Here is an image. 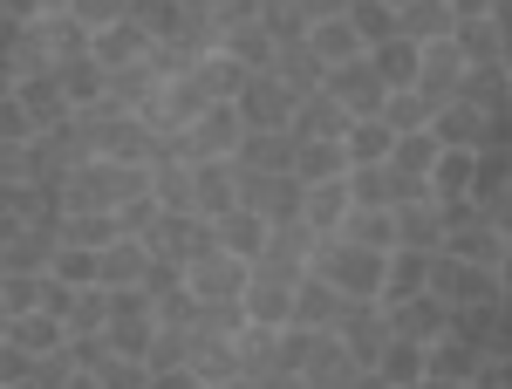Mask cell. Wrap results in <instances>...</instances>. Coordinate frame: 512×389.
Instances as JSON below:
<instances>
[{
    "instance_id": "obj_1",
    "label": "cell",
    "mask_w": 512,
    "mask_h": 389,
    "mask_svg": "<svg viewBox=\"0 0 512 389\" xmlns=\"http://www.w3.org/2000/svg\"><path fill=\"white\" fill-rule=\"evenodd\" d=\"M308 273H321L342 301H376L383 294V273H390V253H369L355 239H315Z\"/></svg>"
},
{
    "instance_id": "obj_2",
    "label": "cell",
    "mask_w": 512,
    "mask_h": 389,
    "mask_svg": "<svg viewBox=\"0 0 512 389\" xmlns=\"http://www.w3.org/2000/svg\"><path fill=\"white\" fill-rule=\"evenodd\" d=\"M233 110H239V123H246V130H294L301 96H294L274 69H253V76H246V89L233 96Z\"/></svg>"
},
{
    "instance_id": "obj_3",
    "label": "cell",
    "mask_w": 512,
    "mask_h": 389,
    "mask_svg": "<svg viewBox=\"0 0 512 389\" xmlns=\"http://www.w3.org/2000/svg\"><path fill=\"white\" fill-rule=\"evenodd\" d=\"M321 89H328V96H335L349 117H383V96H390V89H383V76L369 69V55H355V62H335V69L321 76Z\"/></svg>"
},
{
    "instance_id": "obj_4",
    "label": "cell",
    "mask_w": 512,
    "mask_h": 389,
    "mask_svg": "<svg viewBox=\"0 0 512 389\" xmlns=\"http://www.w3.org/2000/svg\"><path fill=\"white\" fill-rule=\"evenodd\" d=\"M239 308H246V321H253V328H287V321H294V273L253 267L246 294H239Z\"/></svg>"
},
{
    "instance_id": "obj_5",
    "label": "cell",
    "mask_w": 512,
    "mask_h": 389,
    "mask_svg": "<svg viewBox=\"0 0 512 389\" xmlns=\"http://www.w3.org/2000/svg\"><path fill=\"white\" fill-rule=\"evenodd\" d=\"M14 96H21V110L35 117V130H69L76 110H69V96H62V76L55 69H28V76H14Z\"/></svg>"
},
{
    "instance_id": "obj_6",
    "label": "cell",
    "mask_w": 512,
    "mask_h": 389,
    "mask_svg": "<svg viewBox=\"0 0 512 389\" xmlns=\"http://www.w3.org/2000/svg\"><path fill=\"white\" fill-rule=\"evenodd\" d=\"M246 280H253V267H246V260H233V253H212V260L185 267V287H192L198 301H212V308L239 301V294H246Z\"/></svg>"
},
{
    "instance_id": "obj_7",
    "label": "cell",
    "mask_w": 512,
    "mask_h": 389,
    "mask_svg": "<svg viewBox=\"0 0 512 389\" xmlns=\"http://www.w3.org/2000/svg\"><path fill=\"white\" fill-rule=\"evenodd\" d=\"M369 376H376L383 389H410V383H424V376H431V342L390 335V342H383V355L369 362Z\"/></svg>"
},
{
    "instance_id": "obj_8",
    "label": "cell",
    "mask_w": 512,
    "mask_h": 389,
    "mask_svg": "<svg viewBox=\"0 0 512 389\" xmlns=\"http://www.w3.org/2000/svg\"><path fill=\"white\" fill-rule=\"evenodd\" d=\"M383 321H390V335H410V342H437V335H451V301H437L431 287H424L417 301H396V308H383Z\"/></svg>"
},
{
    "instance_id": "obj_9",
    "label": "cell",
    "mask_w": 512,
    "mask_h": 389,
    "mask_svg": "<svg viewBox=\"0 0 512 389\" xmlns=\"http://www.w3.org/2000/svg\"><path fill=\"white\" fill-rule=\"evenodd\" d=\"M89 55H96L110 76H123V69H137V62H151V35H144V21L130 14V21H117V28L89 35Z\"/></svg>"
},
{
    "instance_id": "obj_10",
    "label": "cell",
    "mask_w": 512,
    "mask_h": 389,
    "mask_svg": "<svg viewBox=\"0 0 512 389\" xmlns=\"http://www.w3.org/2000/svg\"><path fill=\"white\" fill-rule=\"evenodd\" d=\"M185 137H192L198 157H233L239 144H246V123H239L233 103H205V117H198ZM198 157H192V164H198Z\"/></svg>"
},
{
    "instance_id": "obj_11",
    "label": "cell",
    "mask_w": 512,
    "mask_h": 389,
    "mask_svg": "<svg viewBox=\"0 0 512 389\" xmlns=\"http://www.w3.org/2000/svg\"><path fill=\"white\" fill-rule=\"evenodd\" d=\"M342 308H349V301H342L321 273H301V280H294V321H287V328H315V335L321 328H342Z\"/></svg>"
},
{
    "instance_id": "obj_12",
    "label": "cell",
    "mask_w": 512,
    "mask_h": 389,
    "mask_svg": "<svg viewBox=\"0 0 512 389\" xmlns=\"http://www.w3.org/2000/svg\"><path fill=\"white\" fill-rule=\"evenodd\" d=\"M424 287H431V253H424V246H396V253H390V273H383V294H376V308L417 301Z\"/></svg>"
},
{
    "instance_id": "obj_13",
    "label": "cell",
    "mask_w": 512,
    "mask_h": 389,
    "mask_svg": "<svg viewBox=\"0 0 512 389\" xmlns=\"http://www.w3.org/2000/svg\"><path fill=\"white\" fill-rule=\"evenodd\" d=\"M335 239H355L369 253H396L403 233H396V205H349V219L335 226Z\"/></svg>"
},
{
    "instance_id": "obj_14",
    "label": "cell",
    "mask_w": 512,
    "mask_h": 389,
    "mask_svg": "<svg viewBox=\"0 0 512 389\" xmlns=\"http://www.w3.org/2000/svg\"><path fill=\"white\" fill-rule=\"evenodd\" d=\"M506 226L499 219H478V226H465V233H451L437 253H451V260H465V267H492L499 273V260H506Z\"/></svg>"
},
{
    "instance_id": "obj_15",
    "label": "cell",
    "mask_w": 512,
    "mask_h": 389,
    "mask_svg": "<svg viewBox=\"0 0 512 389\" xmlns=\"http://www.w3.org/2000/svg\"><path fill=\"white\" fill-rule=\"evenodd\" d=\"M349 219V171L342 178H321V185H308V198H301V226L315 239H335V226Z\"/></svg>"
},
{
    "instance_id": "obj_16",
    "label": "cell",
    "mask_w": 512,
    "mask_h": 389,
    "mask_svg": "<svg viewBox=\"0 0 512 389\" xmlns=\"http://www.w3.org/2000/svg\"><path fill=\"white\" fill-rule=\"evenodd\" d=\"M458 82H465V55H458L451 41H431V48H424V76H417L424 103H431V117L458 96Z\"/></svg>"
},
{
    "instance_id": "obj_17",
    "label": "cell",
    "mask_w": 512,
    "mask_h": 389,
    "mask_svg": "<svg viewBox=\"0 0 512 389\" xmlns=\"http://www.w3.org/2000/svg\"><path fill=\"white\" fill-rule=\"evenodd\" d=\"M369 69L383 76V89H417V76H424V48L410 35H390L369 48Z\"/></svg>"
},
{
    "instance_id": "obj_18",
    "label": "cell",
    "mask_w": 512,
    "mask_h": 389,
    "mask_svg": "<svg viewBox=\"0 0 512 389\" xmlns=\"http://www.w3.org/2000/svg\"><path fill=\"white\" fill-rule=\"evenodd\" d=\"M451 48L465 55V69H492V62H506V35H499V21H492V14L451 21Z\"/></svg>"
},
{
    "instance_id": "obj_19",
    "label": "cell",
    "mask_w": 512,
    "mask_h": 389,
    "mask_svg": "<svg viewBox=\"0 0 512 389\" xmlns=\"http://www.w3.org/2000/svg\"><path fill=\"white\" fill-rule=\"evenodd\" d=\"M212 226H219V246H226L233 260H246V267L267 253V233H274V226H267L253 205H233V212H226V219H212Z\"/></svg>"
},
{
    "instance_id": "obj_20",
    "label": "cell",
    "mask_w": 512,
    "mask_h": 389,
    "mask_svg": "<svg viewBox=\"0 0 512 389\" xmlns=\"http://www.w3.org/2000/svg\"><path fill=\"white\" fill-rule=\"evenodd\" d=\"M294 130H246V144L233 151L239 171H294Z\"/></svg>"
},
{
    "instance_id": "obj_21",
    "label": "cell",
    "mask_w": 512,
    "mask_h": 389,
    "mask_svg": "<svg viewBox=\"0 0 512 389\" xmlns=\"http://www.w3.org/2000/svg\"><path fill=\"white\" fill-rule=\"evenodd\" d=\"M55 76H62V96H69V110H96V103L110 96V69H103L96 55H76V62H55Z\"/></svg>"
},
{
    "instance_id": "obj_22",
    "label": "cell",
    "mask_w": 512,
    "mask_h": 389,
    "mask_svg": "<svg viewBox=\"0 0 512 389\" xmlns=\"http://www.w3.org/2000/svg\"><path fill=\"white\" fill-rule=\"evenodd\" d=\"M301 41H308V55H315L321 69H335V62H355V55H362L349 14H335V21H308V28H301Z\"/></svg>"
},
{
    "instance_id": "obj_23",
    "label": "cell",
    "mask_w": 512,
    "mask_h": 389,
    "mask_svg": "<svg viewBox=\"0 0 512 389\" xmlns=\"http://www.w3.org/2000/svg\"><path fill=\"white\" fill-rule=\"evenodd\" d=\"M478 369H485V349L458 342V335H437L431 342V376H424V383H478Z\"/></svg>"
},
{
    "instance_id": "obj_24",
    "label": "cell",
    "mask_w": 512,
    "mask_h": 389,
    "mask_svg": "<svg viewBox=\"0 0 512 389\" xmlns=\"http://www.w3.org/2000/svg\"><path fill=\"white\" fill-rule=\"evenodd\" d=\"M506 192H512V151H478V164H472V205L492 219V212L506 205Z\"/></svg>"
},
{
    "instance_id": "obj_25",
    "label": "cell",
    "mask_w": 512,
    "mask_h": 389,
    "mask_svg": "<svg viewBox=\"0 0 512 389\" xmlns=\"http://www.w3.org/2000/svg\"><path fill=\"white\" fill-rule=\"evenodd\" d=\"M349 110L328 96V89H315V96H301V110H294V137H328V144H342V130H349Z\"/></svg>"
},
{
    "instance_id": "obj_26",
    "label": "cell",
    "mask_w": 512,
    "mask_h": 389,
    "mask_svg": "<svg viewBox=\"0 0 512 389\" xmlns=\"http://www.w3.org/2000/svg\"><path fill=\"white\" fill-rule=\"evenodd\" d=\"M396 35H410L417 48L451 41V7H444V0H403V7H396Z\"/></svg>"
},
{
    "instance_id": "obj_27",
    "label": "cell",
    "mask_w": 512,
    "mask_h": 389,
    "mask_svg": "<svg viewBox=\"0 0 512 389\" xmlns=\"http://www.w3.org/2000/svg\"><path fill=\"white\" fill-rule=\"evenodd\" d=\"M342 151H349V171H355V164H390L396 130L383 117H355L349 130H342Z\"/></svg>"
},
{
    "instance_id": "obj_28",
    "label": "cell",
    "mask_w": 512,
    "mask_h": 389,
    "mask_svg": "<svg viewBox=\"0 0 512 389\" xmlns=\"http://www.w3.org/2000/svg\"><path fill=\"white\" fill-rule=\"evenodd\" d=\"M192 76H198V89H205L212 103H233L239 89H246V76H253V69H239L226 48H205V55L192 62Z\"/></svg>"
},
{
    "instance_id": "obj_29",
    "label": "cell",
    "mask_w": 512,
    "mask_h": 389,
    "mask_svg": "<svg viewBox=\"0 0 512 389\" xmlns=\"http://www.w3.org/2000/svg\"><path fill=\"white\" fill-rule=\"evenodd\" d=\"M55 239L96 246V253H103V246H117V239H130V233L117 226V212H62V219H55Z\"/></svg>"
},
{
    "instance_id": "obj_30",
    "label": "cell",
    "mask_w": 512,
    "mask_h": 389,
    "mask_svg": "<svg viewBox=\"0 0 512 389\" xmlns=\"http://www.w3.org/2000/svg\"><path fill=\"white\" fill-rule=\"evenodd\" d=\"M342 171H349V151H342V144H328V137H301V144H294V178H301V185L342 178Z\"/></svg>"
},
{
    "instance_id": "obj_31",
    "label": "cell",
    "mask_w": 512,
    "mask_h": 389,
    "mask_svg": "<svg viewBox=\"0 0 512 389\" xmlns=\"http://www.w3.org/2000/svg\"><path fill=\"white\" fill-rule=\"evenodd\" d=\"M431 137L437 144H458V151H478V137H485V117H478L465 96H451L444 110L431 117Z\"/></svg>"
},
{
    "instance_id": "obj_32",
    "label": "cell",
    "mask_w": 512,
    "mask_h": 389,
    "mask_svg": "<svg viewBox=\"0 0 512 389\" xmlns=\"http://www.w3.org/2000/svg\"><path fill=\"white\" fill-rule=\"evenodd\" d=\"M472 164H478V151H458V144L437 151V164H431V198L437 205H444V198H472Z\"/></svg>"
},
{
    "instance_id": "obj_33",
    "label": "cell",
    "mask_w": 512,
    "mask_h": 389,
    "mask_svg": "<svg viewBox=\"0 0 512 389\" xmlns=\"http://www.w3.org/2000/svg\"><path fill=\"white\" fill-rule=\"evenodd\" d=\"M7 342H21L28 355H55V349H69V321L62 314H48V308H35V314H21L14 321V335Z\"/></svg>"
},
{
    "instance_id": "obj_34",
    "label": "cell",
    "mask_w": 512,
    "mask_h": 389,
    "mask_svg": "<svg viewBox=\"0 0 512 389\" xmlns=\"http://www.w3.org/2000/svg\"><path fill=\"white\" fill-rule=\"evenodd\" d=\"M219 48L233 55L239 69H274V55H280V41H274V28H267V21H246V28H233Z\"/></svg>"
},
{
    "instance_id": "obj_35",
    "label": "cell",
    "mask_w": 512,
    "mask_h": 389,
    "mask_svg": "<svg viewBox=\"0 0 512 389\" xmlns=\"http://www.w3.org/2000/svg\"><path fill=\"white\" fill-rule=\"evenodd\" d=\"M35 28H41V41H48V62H76V55H89V28H82L76 14H41Z\"/></svg>"
},
{
    "instance_id": "obj_36",
    "label": "cell",
    "mask_w": 512,
    "mask_h": 389,
    "mask_svg": "<svg viewBox=\"0 0 512 389\" xmlns=\"http://www.w3.org/2000/svg\"><path fill=\"white\" fill-rule=\"evenodd\" d=\"M151 267V246L144 239H117V246H103V287H137Z\"/></svg>"
},
{
    "instance_id": "obj_37",
    "label": "cell",
    "mask_w": 512,
    "mask_h": 389,
    "mask_svg": "<svg viewBox=\"0 0 512 389\" xmlns=\"http://www.w3.org/2000/svg\"><path fill=\"white\" fill-rule=\"evenodd\" d=\"M48 273L55 280H69V287H103V253L96 246H55V260H48Z\"/></svg>"
},
{
    "instance_id": "obj_38",
    "label": "cell",
    "mask_w": 512,
    "mask_h": 389,
    "mask_svg": "<svg viewBox=\"0 0 512 389\" xmlns=\"http://www.w3.org/2000/svg\"><path fill=\"white\" fill-rule=\"evenodd\" d=\"M349 28H355V41H362V55H369L376 41L396 35V7L390 0H349Z\"/></svg>"
},
{
    "instance_id": "obj_39",
    "label": "cell",
    "mask_w": 512,
    "mask_h": 389,
    "mask_svg": "<svg viewBox=\"0 0 512 389\" xmlns=\"http://www.w3.org/2000/svg\"><path fill=\"white\" fill-rule=\"evenodd\" d=\"M383 123H390L396 137L431 130V103H424V89H390V96H383Z\"/></svg>"
},
{
    "instance_id": "obj_40",
    "label": "cell",
    "mask_w": 512,
    "mask_h": 389,
    "mask_svg": "<svg viewBox=\"0 0 512 389\" xmlns=\"http://www.w3.org/2000/svg\"><path fill=\"white\" fill-rule=\"evenodd\" d=\"M151 198H158L164 212H198L192 205V164L178 171V164H151Z\"/></svg>"
},
{
    "instance_id": "obj_41",
    "label": "cell",
    "mask_w": 512,
    "mask_h": 389,
    "mask_svg": "<svg viewBox=\"0 0 512 389\" xmlns=\"http://www.w3.org/2000/svg\"><path fill=\"white\" fill-rule=\"evenodd\" d=\"M103 321H110V287H82L69 308V335H103Z\"/></svg>"
},
{
    "instance_id": "obj_42",
    "label": "cell",
    "mask_w": 512,
    "mask_h": 389,
    "mask_svg": "<svg viewBox=\"0 0 512 389\" xmlns=\"http://www.w3.org/2000/svg\"><path fill=\"white\" fill-rule=\"evenodd\" d=\"M69 14H76L89 35H103V28H117V21L137 14V0H69Z\"/></svg>"
},
{
    "instance_id": "obj_43",
    "label": "cell",
    "mask_w": 512,
    "mask_h": 389,
    "mask_svg": "<svg viewBox=\"0 0 512 389\" xmlns=\"http://www.w3.org/2000/svg\"><path fill=\"white\" fill-rule=\"evenodd\" d=\"M349 205H396L390 198V171H383V164H355L349 171Z\"/></svg>"
},
{
    "instance_id": "obj_44",
    "label": "cell",
    "mask_w": 512,
    "mask_h": 389,
    "mask_svg": "<svg viewBox=\"0 0 512 389\" xmlns=\"http://www.w3.org/2000/svg\"><path fill=\"white\" fill-rule=\"evenodd\" d=\"M0 301L14 308V321L35 314L41 308V273H0Z\"/></svg>"
},
{
    "instance_id": "obj_45",
    "label": "cell",
    "mask_w": 512,
    "mask_h": 389,
    "mask_svg": "<svg viewBox=\"0 0 512 389\" xmlns=\"http://www.w3.org/2000/svg\"><path fill=\"white\" fill-rule=\"evenodd\" d=\"M137 287H144L151 301H171V294L185 287V267H178V260H164V253H151V267H144V280H137Z\"/></svg>"
},
{
    "instance_id": "obj_46",
    "label": "cell",
    "mask_w": 512,
    "mask_h": 389,
    "mask_svg": "<svg viewBox=\"0 0 512 389\" xmlns=\"http://www.w3.org/2000/svg\"><path fill=\"white\" fill-rule=\"evenodd\" d=\"M35 137H41L35 117H28V110H21V96L7 89V96H0V144H35Z\"/></svg>"
},
{
    "instance_id": "obj_47",
    "label": "cell",
    "mask_w": 512,
    "mask_h": 389,
    "mask_svg": "<svg viewBox=\"0 0 512 389\" xmlns=\"http://www.w3.org/2000/svg\"><path fill=\"white\" fill-rule=\"evenodd\" d=\"M35 362H41V355H28L21 342H0V389L35 383Z\"/></svg>"
},
{
    "instance_id": "obj_48",
    "label": "cell",
    "mask_w": 512,
    "mask_h": 389,
    "mask_svg": "<svg viewBox=\"0 0 512 389\" xmlns=\"http://www.w3.org/2000/svg\"><path fill=\"white\" fill-rule=\"evenodd\" d=\"M76 294H82V287H69V280H55V273H41V308H48V314H62V321H69V308H76Z\"/></svg>"
},
{
    "instance_id": "obj_49",
    "label": "cell",
    "mask_w": 512,
    "mask_h": 389,
    "mask_svg": "<svg viewBox=\"0 0 512 389\" xmlns=\"http://www.w3.org/2000/svg\"><path fill=\"white\" fill-rule=\"evenodd\" d=\"M144 383H151L144 362H110V369H103V389H144Z\"/></svg>"
},
{
    "instance_id": "obj_50",
    "label": "cell",
    "mask_w": 512,
    "mask_h": 389,
    "mask_svg": "<svg viewBox=\"0 0 512 389\" xmlns=\"http://www.w3.org/2000/svg\"><path fill=\"white\" fill-rule=\"evenodd\" d=\"M144 389H198V376H192V362H164V369H151Z\"/></svg>"
},
{
    "instance_id": "obj_51",
    "label": "cell",
    "mask_w": 512,
    "mask_h": 389,
    "mask_svg": "<svg viewBox=\"0 0 512 389\" xmlns=\"http://www.w3.org/2000/svg\"><path fill=\"white\" fill-rule=\"evenodd\" d=\"M21 35H28V21L0 14V69H14V55H21Z\"/></svg>"
},
{
    "instance_id": "obj_52",
    "label": "cell",
    "mask_w": 512,
    "mask_h": 389,
    "mask_svg": "<svg viewBox=\"0 0 512 389\" xmlns=\"http://www.w3.org/2000/svg\"><path fill=\"white\" fill-rule=\"evenodd\" d=\"M335 14H349V0H294V21L308 28V21H335Z\"/></svg>"
},
{
    "instance_id": "obj_53",
    "label": "cell",
    "mask_w": 512,
    "mask_h": 389,
    "mask_svg": "<svg viewBox=\"0 0 512 389\" xmlns=\"http://www.w3.org/2000/svg\"><path fill=\"white\" fill-rule=\"evenodd\" d=\"M192 21H205V28H219V14H226V0H178Z\"/></svg>"
},
{
    "instance_id": "obj_54",
    "label": "cell",
    "mask_w": 512,
    "mask_h": 389,
    "mask_svg": "<svg viewBox=\"0 0 512 389\" xmlns=\"http://www.w3.org/2000/svg\"><path fill=\"white\" fill-rule=\"evenodd\" d=\"M478 389H512V369L506 362H485V369H478Z\"/></svg>"
},
{
    "instance_id": "obj_55",
    "label": "cell",
    "mask_w": 512,
    "mask_h": 389,
    "mask_svg": "<svg viewBox=\"0 0 512 389\" xmlns=\"http://www.w3.org/2000/svg\"><path fill=\"white\" fill-rule=\"evenodd\" d=\"M451 7V21H472V14H492V0H444Z\"/></svg>"
},
{
    "instance_id": "obj_56",
    "label": "cell",
    "mask_w": 512,
    "mask_h": 389,
    "mask_svg": "<svg viewBox=\"0 0 512 389\" xmlns=\"http://www.w3.org/2000/svg\"><path fill=\"white\" fill-rule=\"evenodd\" d=\"M0 7H7L14 21H41V0H0Z\"/></svg>"
},
{
    "instance_id": "obj_57",
    "label": "cell",
    "mask_w": 512,
    "mask_h": 389,
    "mask_svg": "<svg viewBox=\"0 0 512 389\" xmlns=\"http://www.w3.org/2000/svg\"><path fill=\"white\" fill-rule=\"evenodd\" d=\"M62 389H103V376H96V369H69V383Z\"/></svg>"
},
{
    "instance_id": "obj_58",
    "label": "cell",
    "mask_w": 512,
    "mask_h": 389,
    "mask_svg": "<svg viewBox=\"0 0 512 389\" xmlns=\"http://www.w3.org/2000/svg\"><path fill=\"white\" fill-rule=\"evenodd\" d=\"M274 389H321V383H315V376H280Z\"/></svg>"
},
{
    "instance_id": "obj_59",
    "label": "cell",
    "mask_w": 512,
    "mask_h": 389,
    "mask_svg": "<svg viewBox=\"0 0 512 389\" xmlns=\"http://www.w3.org/2000/svg\"><path fill=\"white\" fill-rule=\"evenodd\" d=\"M7 335H14V308L0 301V342H7Z\"/></svg>"
},
{
    "instance_id": "obj_60",
    "label": "cell",
    "mask_w": 512,
    "mask_h": 389,
    "mask_svg": "<svg viewBox=\"0 0 512 389\" xmlns=\"http://www.w3.org/2000/svg\"><path fill=\"white\" fill-rule=\"evenodd\" d=\"M424 389H478V383H424Z\"/></svg>"
},
{
    "instance_id": "obj_61",
    "label": "cell",
    "mask_w": 512,
    "mask_h": 389,
    "mask_svg": "<svg viewBox=\"0 0 512 389\" xmlns=\"http://www.w3.org/2000/svg\"><path fill=\"white\" fill-rule=\"evenodd\" d=\"M506 76H512V48H506Z\"/></svg>"
},
{
    "instance_id": "obj_62",
    "label": "cell",
    "mask_w": 512,
    "mask_h": 389,
    "mask_svg": "<svg viewBox=\"0 0 512 389\" xmlns=\"http://www.w3.org/2000/svg\"><path fill=\"white\" fill-rule=\"evenodd\" d=\"M410 389H424V383H410Z\"/></svg>"
},
{
    "instance_id": "obj_63",
    "label": "cell",
    "mask_w": 512,
    "mask_h": 389,
    "mask_svg": "<svg viewBox=\"0 0 512 389\" xmlns=\"http://www.w3.org/2000/svg\"><path fill=\"white\" fill-rule=\"evenodd\" d=\"M0 14H7V7H0Z\"/></svg>"
},
{
    "instance_id": "obj_64",
    "label": "cell",
    "mask_w": 512,
    "mask_h": 389,
    "mask_svg": "<svg viewBox=\"0 0 512 389\" xmlns=\"http://www.w3.org/2000/svg\"><path fill=\"white\" fill-rule=\"evenodd\" d=\"M0 273H7V267H0Z\"/></svg>"
}]
</instances>
